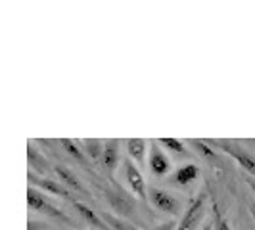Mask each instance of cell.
<instances>
[{"label": "cell", "mask_w": 255, "mask_h": 230, "mask_svg": "<svg viewBox=\"0 0 255 230\" xmlns=\"http://www.w3.org/2000/svg\"><path fill=\"white\" fill-rule=\"evenodd\" d=\"M123 173H125V179L127 184L130 186L132 194L136 198H140L142 202H148V186H146V179L142 177L140 169L136 167V163L132 159H123Z\"/></svg>", "instance_id": "cell-6"}, {"label": "cell", "mask_w": 255, "mask_h": 230, "mask_svg": "<svg viewBox=\"0 0 255 230\" xmlns=\"http://www.w3.org/2000/svg\"><path fill=\"white\" fill-rule=\"evenodd\" d=\"M27 230H64V229H52V227H48L46 223H38V221H33V219H29Z\"/></svg>", "instance_id": "cell-21"}, {"label": "cell", "mask_w": 255, "mask_h": 230, "mask_svg": "<svg viewBox=\"0 0 255 230\" xmlns=\"http://www.w3.org/2000/svg\"><path fill=\"white\" fill-rule=\"evenodd\" d=\"M157 144L163 146V148H169L171 152L180 153V155H188V148L184 146L182 140H177V138H157Z\"/></svg>", "instance_id": "cell-20"}, {"label": "cell", "mask_w": 255, "mask_h": 230, "mask_svg": "<svg viewBox=\"0 0 255 230\" xmlns=\"http://www.w3.org/2000/svg\"><path fill=\"white\" fill-rule=\"evenodd\" d=\"M148 200H150V204H152L157 211H163V213L173 215V217L179 215L180 200L175 198L171 192L161 190V188H148Z\"/></svg>", "instance_id": "cell-5"}, {"label": "cell", "mask_w": 255, "mask_h": 230, "mask_svg": "<svg viewBox=\"0 0 255 230\" xmlns=\"http://www.w3.org/2000/svg\"><path fill=\"white\" fill-rule=\"evenodd\" d=\"M248 144H254V146H255V140H248Z\"/></svg>", "instance_id": "cell-26"}, {"label": "cell", "mask_w": 255, "mask_h": 230, "mask_svg": "<svg viewBox=\"0 0 255 230\" xmlns=\"http://www.w3.org/2000/svg\"><path fill=\"white\" fill-rule=\"evenodd\" d=\"M125 148H127L128 159H132L136 167L146 163V152H148V142L144 138H128L125 140Z\"/></svg>", "instance_id": "cell-12"}, {"label": "cell", "mask_w": 255, "mask_h": 230, "mask_svg": "<svg viewBox=\"0 0 255 230\" xmlns=\"http://www.w3.org/2000/svg\"><path fill=\"white\" fill-rule=\"evenodd\" d=\"M202 230H213V225H211V221H209L207 225H204V229H202Z\"/></svg>", "instance_id": "cell-25"}, {"label": "cell", "mask_w": 255, "mask_h": 230, "mask_svg": "<svg viewBox=\"0 0 255 230\" xmlns=\"http://www.w3.org/2000/svg\"><path fill=\"white\" fill-rule=\"evenodd\" d=\"M81 150L85 153V157H89L90 161H100L102 157V148L104 142L98 138H87V140H81Z\"/></svg>", "instance_id": "cell-16"}, {"label": "cell", "mask_w": 255, "mask_h": 230, "mask_svg": "<svg viewBox=\"0 0 255 230\" xmlns=\"http://www.w3.org/2000/svg\"><path fill=\"white\" fill-rule=\"evenodd\" d=\"M211 213H213V219H211L213 230H232V227L229 225L227 217L221 213V209H219V205L215 204V202H213V205H211Z\"/></svg>", "instance_id": "cell-19"}, {"label": "cell", "mask_w": 255, "mask_h": 230, "mask_svg": "<svg viewBox=\"0 0 255 230\" xmlns=\"http://www.w3.org/2000/svg\"><path fill=\"white\" fill-rule=\"evenodd\" d=\"M250 213H252V217L255 221V204H250Z\"/></svg>", "instance_id": "cell-24"}, {"label": "cell", "mask_w": 255, "mask_h": 230, "mask_svg": "<svg viewBox=\"0 0 255 230\" xmlns=\"http://www.w3.org/2000/svg\"><path fill=\"white\" fill-rule=\"evenodd\" d=\"M148 169L153 177L163 179L171 173V159L167 157V153L161 150V146L157 140L150 142V155H148Z\"/></svg>", "instance_id": "cell-8"}, {"label": "cell", "mask_w": 255, "mask_h": 230, "mask_svg": "<svg viewBox=\"0 0 255 230\" xmlns=\"http://www.w3.org/2000/svg\"><path fill=\"white\" fill-rule=\"evenodd\" d=\"M177 223H179V221H167V223H163V225L155 227L153 230H175L177 229Z\"/></svg>", "instance_id": "cell-22"}, {"label": "cell", "mask_w": 255, "mask_h": 230, "mask_svg": "<svg viewBox=\"0 0 255 230\" xmlns=\"http://www.w3.org/2000/svg\"><path fill=\"white\" fill-rule=\"evenodd\" d=\"M71 204L75 205L77 213H79L81 217L85 219V221L89 223L90 227H94L96 230H110L108 227H106V223H104L102 219H100V215H98L94 209H90L89 205H85L83 202H77V200H71Z\"/></svg>", "instance_id": "cell-13"}, {"label": "cell", "mask_w": 255, "mask_h": 230, "mask_svg": "<svg viewBox=\"0 0 255 230\" xmlns=\"http://www.w3.org/2000/svg\"><path fill=\"white\" fill-rule=\"evenodd\" d=\"M186 144H192L198 152L202 153L204 157H207V159H211L213 163H217L219 161V155H217V152L211 148V146H207L204 140H200V138H190V140H186Z\"/></svg>", "instance_id": "cell-18"}, {"label": "cell", "mask_w": 255, "mask_h": 230, "mask_svg": "<svg viewBox=\"0 0 255 230\" xmlns=\"http://www.w3.org/2000/svg\"><path fill=\"white\" fill-rule=\"evenodd\" d=\"M106 194V202L110 204V207L115 209V215L119 217H130L134 215V202L128 198V194L125 190H121L119 186H112V188H106L104 190Z\"/></svg>", "instance_id": "cell-4"}, {"label": "cell", "mask_w": 255, "mask_h": 230, "mask_svg": "<svg viewBox=\"0 0 255 230\" xmlns=\"http://www.w3.org/2000/svg\"><path fill=\"white\" fill-rule=\"evenodd\" d=\"M54 173H56V177L60 179V184H64L67 190L71 192H81V194H85V188H83V184L79 182L75 175L64 165H56L54 167Z\"/></svg>", "instance_id": "cell-14"}, {"label": "cell", "mask_w": 255, "mask_h": 230, "mask_svg": "<svg viewBox=\"0 0 255 230\" xmlns=\"http://www.w3.org/2000/svg\"><path fill=\"white\" fill-rule=\"evenodd\" d=\"M119 157H121V140H117V138H108V140H104L100 161H102L104 169L108 171V175H114L115 173L117 163H119Z\"/></svg>", "instance_id": "cell-9"}, {"label": "cell", "mask_w": 255, "mask_h": 230, "mask_svg": "<svg viewBox=\"0 0 255 230\" xmlns=\"http://www.w3.org/2000/svg\"><path fill=\"white\" fill-rule=\"evenodd\" d=\"M27 180H29V186H35V188H38L40 192H48L52 196L64 198L67 202L75 200V198L71 196V192L67 190L64 184H60V180L48 179V177H38L37 173H33V171L27 173Z\"/></svg>", "instance_id": "cell-7"}, {"label": "cell", "mask_w": 255, "mask_h": 230, "mask_svg": "<svg viewBox=\"0 0 255 230\" xmlns=\"http://www.w3.org/2000/svg\"><path fill=\"white\" fill-rule=\"evenodd\" d=\"M98 215H100V219L106 223V227L110 230H140L138 227H134L132 223H128L127 219L119 217L115 213H110V211H100Z\"/></svg>", "instance_id": "cell-15"}, {"label": "cell", "mask_w": 255, "mask_h": 230, "mask_svg": "<svg viewBox=\"0 0 255 230\" xmlns=\"http://www.w3.org/2000/svg\"><path fill=\"white\" fill-rule=\"evenodd\" d=\"M27 161H29V171H33V173L37 171L38 177H46V173H50V163L33 146V142H29V146H27Z\"/></svg>", "instance_id": "cell-11"}, {"label": "cell", "mask_w": 255, "mask_h": 230, "mask_svg": "<svg viewBox=\"0 0 255 230\" xmlns=\"http://www.w3.org/2000/svg\"><path fill=\"white\" fill-rule=\"evenodd\" d=\"M205 209H207V192L202 190L186 207V211L179 219L175 230H196V227L200 225V221L204 217Z\"/></svg>", "instance_id": "cell-3"}, {"label": "cell", "mask_w": 255, "mask_h": 230, "mask_svg": "<svg viewBox=\"0 0 255 230\" xmlns=\"http://www.w3.org/2000/svg\"><path fill=\"white\" fill-rule=\"evenodd\" d=\"M204 142L207 146H211L215 152L227 153L230 159H234L250 177H255V155L250 150H246V146H242L240 142L225 140V138H211V140Z\"/></svg>", "instance_id": "cell-1"}, {"label": "cell", "mask_w": 255, "mask_h": 230, "mask_svg": "<svg viewBox=\"0 0 255 230\" xmlns=\"http://www.w3.org/2000/svg\"><path fill=\"white\" fill-rule=\"evenodd\" d=\"M200 177V167L196 165V163H186V165L179 167L171 177H169V182L173 184V186H188L190 182Z\"/></svg>", "instance_id": "cell-10"}, {"label": "cell", "mask_w": 255, "mask_h": 230, "mask_svg": "<svg viewBox=\"0 0 255 230\" xmlns=\"http://www.w3.org/2000/svg\"><path fill=\"white\" fill-rule=\"evenodd\" d=\"M246 182H248V184H250V188L255 192V180L254 179H246Z\"/></svg>", "instance_id": "cell-23"}, {"label": "cell", "mask_w": 255, "mask_h": 230, "mask_svg": "<svg viewBox=\"0 0 255 230\" xmlns=\"http://www.w3.org/2000/svg\"><path fill=\"white\" fill-rule=\"evenodd\" d=\"M58 142H60V144L64 146V150L67 153H69V155H71V157H73L75 161H79L81 165H87V157H85V153H83V150H81V146H77V140H69V138H60Z\"/></svg>", "instance_id": "cell-17"}, {"label": "cell", "mask_w": 255, "mask_h": 230, "mask_svg": "<svg viewBox=\"0 0 255 230\" xmlns=\"http://www.w3.org/2000/svg\"><path fill=\"white\" fill-rule=\"evenodd\" d=\"M27 205H29L31 211H37L40 215H46V217L54 219V221L69 223V217L65 215L64 211L58 205L52 204L50 200L38 190V188H35V186H29L27 188Z\"/></svg>", "instance_id": "cell-2"}]
</instances>
